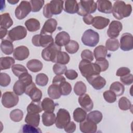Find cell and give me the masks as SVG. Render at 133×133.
I'll use <instances>...</instances> for the list:
<instances>
[{"label":"cell","mask_w":133,"mask_h":133,"mask_svg":"<svg viewBox=\"0 0 133 133\" xmlns=\"http://www.w3.org/2000/svg\"><path fill=\"white\" fill-rule=\"evenodd\" d=\"M23 116V113L22 110L20 109H15L10 113V119L15 122H19L21 121Z\"/></svg>","instance_id":"obj_45"},{"label":"cell","mask_w":133,"mask_h":133,"mask_svg":"<svg viewBox=\"0 0 133 133\" xmlns=\"http://www.w3.org/2000/svg\"><path fill=\"white\" fill-rule=\"evenodd\" d=\"M87 116V113L85 110L81 108H77L73 112L74 120L78 123L84 121Z\"/></svg>","instance_id":"obj_36"},{"label":"cell","mask_w":133,"mask_h":133,"mask_svg":"<svg viewBox=\"0 0 133 133\" xmlns=\"http://www.w3.org/2000/svg\"><path fill=\"white\" fill-rule=\"evenodd\" d=\"M43 110L46 112H54L56 104L54 101L49 98H44L41 102Z\"/></svg>","instance_id":"obj_26"},{"label":"cell","mask_w":133,"mask_h":133,"mask_svg":"<svg viewBox=\"0 0 133 133\" xmlns=\"http://www.w3.org/2000/svg\"><path fill=\"white\" fill-rule=\"evenodd\" d=\"M52 70L56 75H62L66 71L67 67L65 65L56 63L53 65Z\"/></svg>","instance_id":"obj_51"},{"label":"cell","mask_w":133,"mask_h":133,"mask_svg":"<svg viewBox=\"0 0 133 133\" xmlns=\"http://www.w3.org/2000/svg\"><path fill=\"white\" fill-rule=\"evenodd\" d=\"M59 86L61 95L67 96L69 95L72 91L71 84L65 81L60 83L59 84Z\"/></svg>","instance_id":"obj_43"},{"label":"cell","mask_w":133,"mask_h":133,"mask_svg":"<svg viewBox=\"0 0 133 133\" xmlns=\"http://www.w3.org/2000/svg\"><path fill=\"white\" fill-rule=\"evenodd\" d=\"M120 81L125 85H131L133 82V76L131 74H128L127 75L120 77Z\"/></svg>","instance_id":"obj_54"},{"label":"cell","mask_w":133,"mask_h":133,"mask_svg":"<svg viewBox=\"0 0 133 133\" xmlns=\"http://www.w3.org/2000/svg\"><path fill=\"white\" fill-rule=\"evenodd\" d=\"M78 101L81 107L86 111H90L94 107L93 102L88 94H84L79 96Z\"/></svg>","instance_id":"obj_19"},{"label":"cell","mask_w":133,"mask_h":133,"mask_svg":"<svg viewBox=\"0 0 133 133\" xmlns=\"http://www.w3.org/2000/svg\"><path fill=\"white\" fill-rule=\"evenodd\" d=\"M88 82L96 90L101 89L106 84L105 79L99 75H96L86 78Z\"/></svg>","instance_id":"obj_15"},{"label":"cell","mask_w":133,"mask_h":133,"mask_svg":"<svg viewBox=\"0 0 133 133\" xmlns=\"http://www.w3.org/2000/svg\"><path fill=\"white\" fill-rule=\"evenodd\" d=\"M76 124L72 121H70L68 125L64 128L65 132L68 133H72L75 131L76 130Z\"/></svg>","instance_id":"obj_58"},{"label":"cell","mask_w":133,"mask_h":133,"mask_svg":"<svg viewBox=\"0 0 133 133\" xmlns=\"http://www.w3.org/2000/svg\"><path fill=\"white\" fill-rule=\"evenodd\" d=\"M86 86L82 81L77 82L74 87V91L77 96L84 95L86 92Z\"/></svg>","instance_id":"obj_42"},{"label":"cell","mask_w":133,"mask_h":133,"mask_svg":"<svg viewBox=\"0 0 133 133\" xmlns=\"http://www.w3.org/2000/svg\"><path fill=\"white\" fill-rule=\"evenodd\" d=\"M35 82L38 85L40 86H45L48 82V77L44 73H39L36 75Z\"/></svg>","instance_id":"obj_47"},{"label":"cell","mask_w":133,"mask_h":133,"mask_svg":"<svg viewBox=\"0 0 133 133\" xmlns=\"http://www.w3.org/2000/svg\"><path fill=\"white\" fill-rule=\"evenodd\" d=\"M22 132L31 133H41V130L37 127H35L30 124H25L22 127Z\"/></svg>","instance_id":"obj_49"},{"label":"cell","mask_w":133,"mask_h":133,"mask_svg":"<svg viewBox=\"0 0 133 133\" xmlns=\"http://www.w3.org/2000/svg\"><path fill=\"white\" fill-rule=\"evenodd\" d=\"M61 47L56 44L54 43L52 45L45 48L42 52V57L44 60L51 61L54 62L56 56L58 52L61 51Z\"/></svg>","instance_id":"obj_8"},{"label":"cell","mask_w":133,"mask_h":133,"mask_svg":"<svg viewBox=\"0 0 133 133\" xmlns=\"http://www.w3.org/2000/svg\"><path fill=\"white\" fill-rule=\"evenodd\" d=\"M1 49L4 54L11 55L14 51L12 42L8 39L2 40L1 44Z\"/></svg>","instance_id":"obj_30"},{"label":"cell","mask_w":133,"mask_h":133,"mask_svg":"<svg viewBox=\"0 0 133 133\" xmlns=\"http://www.w3.org/2000/svg\"><path fill=\"white\" fill-rule=\"evenodd\" d=\"M65 77L61 75H57L55 76L52 79V84H56L59 85L61 82L65 81Z\"/></svg>","instance_id":"obj_59"},{"label":"cell","mask_w":133,"mask_h":133,"mask_svg":"<svg viewBox=\"0 0 133 133\" xmlns=\"http://www.w3.org/2000/svg\"><path fill=\"white\" fill-rule=\"evenodd\" d=\"M32 11V8L30 2L22 1L16 7L15 11L16 18L21 20L25 18Z\"/></svg>","instance_id":"obj_11"},{"label":"cell","mask_w":133,"mask_h":133,"mask_svg":"<svg viewBox=\"0 0 133 133\" xmlns=\"http://www.w3.org/2000/svg\"><path fill=\"white\" fill-rule=\"evenodd\" d=\"M25 93L28 95L34 102H39L42 97V92L40 89L37 88L35 84L33 82L28 86L25 90Z\"/></svg>","instance_id":"obj_12"},{"label":"cell","mask_w":133,"mask_h":133,"mask_svg":"<svg viewBox=\"0 0 133 133\" xmlns=\"http://www.w3.org/2000/svg\"><path fill=\"white\" fill-rule=\"evenodd\" d=\"M123 29V25L121 22L118 21H112L107 30V35L111 38L117 37Z\"/></svg>","instance_id":"obj_14"},{"label":"cell","mask_w":133,"mask_h":133,"mask_svg":"<svg viewBox=\"0 0 133 133\" xmlns=\"http://www.w3.org/2000/svg\"><path fill=\"white\" fill-rule=\"evenodd\" d=\"M78 68L82 76L86 78L94 75H99L101 72L98 64L85 60H82L80 61Z\"/></svg>","instance_id":"obj_2"},{"label":"cell","mask_w":133,"mask_h":133,"mask_svg":"<svg viewBox=\"0 0 133 133\" xmlns=\"http://www.w3.org/2000/svg\"><path fill=\"white\" fill-rule=\"evenodd\" d=\"M26 29L30 32H35L40 29L41 25L39 21L35 18H30L25 22Z\"/></svg>","instance_id":"obj_28"},{"label":"cell","mask_w":133,"mask_h":133,"mask_svg":"<svg viewBox=\"0 0 133 133\" xmlns=\"http://www.w3.org/2000/svg\"><path fill=\"white\" fill-rule=\"evenodd\" d=\"M64 11L71 14L77 13L78 10V5L75 0H68L64 1Z\"/></svg>","instance_id":"obj_23"},{"label":"cell","mask_w":133,"mask_h":133,"mask_svg":"<svg viewBox=\"0 0 133 133\" xmlns=\"http://www.w3.org/2000/svg\"><path fill=\"white\" fill-rule=\"evenodd\" d=\"M110 90L115 93L116 96H122L125 91L124 86L119 82H113L110 87Z\"/></svg>","instance_id":"obj_37"},{"label":"cell","mask_w":133,"mask_h":133,"mask_svg":"<svg viewBox=\"0 0 133 133\" xmlns=\"http://www.w3.org/2000/svg\"><path fill=\"white\" fill-rule=\"evenodd\" d=\"M27 31L25 27L22 25H18L14 27L8 32V38L11 41L22 39L25 37Z\"/></svg>","instance_id":"obj_10"},{"label":"cell","mask_w":133,"mask_h":133,"mask_svg":"<svg viewBox=\"0 0 133 133\" xmlns=\"http://www.w3.org/2000/svg\"><path fill=\"white\" fill-rule=\"evenodd\" d=\"M86 118L97 124L101 121L102 119V114L99 111H93L87 115Z\"/></svg>","instance_id":"obj_38"},{"label":"cell","mask_w":133,"mask_h":133,"mask_svg":"<svg viewBox=\"0 0 133 133\" xmlns=\"http://www.w3.org/2000/svg\"><path fill=\"white\" fill-rule=\"evenodd\" d=\"M104 100L109 103H113L116 100V96L111 90H106L103 94Z\"/></svg>","instance_id":"obj_50"},{"label":"cell","mask_w":133,"mask_h":133,"mask_svg":"<svg viewBox=\"0 0 133 133\" xmlns=\"http://www.w3.org/2000/svg\"><path fill=\"white\" fill-rule=\"evenodd\" d=\"M63 1H51L43 8V15L47 18H50L54 15L61 14L63 9Z\"/></svg>","instance_id":"obj_3"},{"label":"cell","mask_w":133,"mask_h":133,"mask_svg":"<svg viewBox=\"0 0 133 133\" xmlns=\"http://www.w3.org/2000/svg\"><path fill=\"white\" fill-rule=\"evenodd\" d=\"M8 2L9 3L12 4V5H15L16 3H17L18 2H19V1L18 0H17V1H16V0H8Z\"/></svg>","instance_id":"obj_62"},{"label":"cell","mask_w":133,"mask_h":133,"mask_svg":"<svg viewBox=\"0 0 133 133\" xmlns=\"http://www.w3.org/2000/svg\"><path fill=\"white\" fill-rule=\"evenodd\" d=\"M96 63L98 64V65L100 66L101 69V71L102 72L106 71L108 68H109V62L105 58L101 60H96L95 62Z\"/></svg>","instance_id":"obj_55"},{"label":"cell","mask_w":133,"mask_h":133,"mask_svg":"<svg viewBox=\"0 0 133 133\" xmlns=\"http://www.w3.org/2000/svg\"><path fill=\"white\" fill-rule=\"evenodd\" d=\"M107 49L103 45L96 47L94 50V55L96 60L105 59L107 55Z\"/></svg>","instance_id":"obj_33"},{"label":"cell","mask_w":133,"mask_h":133,"mask_svg":"<svg viewBox=\"0 0 133 133\" xmlns=\"http://www.w3.org/2000/svg\"><path fill=\"white\" fill-rule=\"evenodd\" d=\"M80 130L84 133H94L97 129V124L91 121L86 119L80 123Z\"/></svg>","instance_id":"obj_17"},{"label":"cell","mask_w":133,"mask_h":133,"mask_svg":"<svg viewBox=\"0 0 133 133\" xmlns=\"http://www.w3.org/2000/svg\"><path fill=\"white\" fill-rule=\"evenodd\" d=\"M132 11V7L130 4H126L124 1H116L112 7V13L115 18L121 20L125 17H129Z\"/></svg>","instance_id":"obj_1"},{"label":"cell","mask_w":133,"mask_h":133,"mask_svg":"<svg viewBox=\"0 0 133 133\" xmlns=\"http://www.w3.org/2000/svg\"><path fill=\"white\" fill-rule=\"evenodd\" d=\"M55 44L59 46H65L70 41V37L68 33L65 31H61L58 33L55 37Z\"/></svg>","instance_id":"obj_21"},{"label":"cell","mask_w":133,"mask_h":133,"mask_svg":"<svg viewBox=\"0 0 133 133\" xmlns=\"http://www.w3.org/2000/svg\"><path fill=\"white\" fill-rule=\"evenodd\" d=\"M96 3L99 11L105 14L112 13V5L110 1L107 0H98L97 1Z\"/></svg>","instance_id":"obj_20"},{"label":"cell","mask_w":133,"mask_h":133,"mask_svg":"<svg viewBox=\"0 0 133 133\" xmlns=\"http://www.w3.org/2000/svg\"><path fill=\"white\" fill-rule=\"evenodd\" d=\"M82 41L86 46L94 47L97 45L99 41V34L91 29H88L83 33Z\"/></svg>","instance_id":"obj_5"},{"label":"cell","mask_w":133,"mask_h":133,"mask_svg":"<svg viewBox=\"0 0 133 133\" xmlns=\"http://www.w3.org/2000/svg\"><path fill=\"white\" fill-rule=\"evenodd\" d=\"M18 95L12 91H6L2 96V103L6 108H11L16 106L19 102Z\"/></svg>","instance_id":"obj_9"},{"label":"cell","mask_w":133,"mask_h":133,"mask_svg":"<svg viewBox=\"0 0 133 133\" xmlns=\"http://www.w3.org/2000/svg\"><path fill=\"white\" fill-rule=\"evenodd\" d=\"M11 70L15 75L18 77H19L23 73L28 72V70L25 66L20 64H16L12 65Z\"/></svg>","instance_id":"obj_44"},{"label":"cell","mask_w":133,"mask_h":133,"mask_svg":"<svg viewBox=\"0 0 133 133\" xmlns=\"http://www.w3.org/2000/svg\"><path fill=\"white\" fill-rule=\"evenodd\" d=\"M57 26V21L54 18H50L44 23L42 29L41 30L40 34L47 35L51 34L55 31Z\"/></svg>","instance_id":"obj_16"},{"label":"cell","mask_w":133,"mask_h":133,"mask_svg":"<svg viewBox=\"0 0 133 133\" xmlns=\"http://www.w3.org/2000/svg\"><path fill=\"white\" fill-rule=\"evenodd\" d=\"M119 46L118 40L116 38H109L105 43V48L107 50L111 51L117 50Z\"/></svg>","instance_id":"obj_40"},{"label":"cell","mask_w":133,"mask_h":133,"mask_svg":"<svg viewBox=\"0 0 133 133\" xmlns=\"http://www.w3.org/2000/svg\"><path fill=\"white\" fill-rule=\"evenodd\" d=\"M69 55L64 51H60L57 54L54 62L65 65L70 61Z\"/></svg>","instance_id":"obj_35"},{"label":"cell","mask_w":133,"mask_h":133,"mask_svg":"<svg viewBox=\"0 0 133 133\" xmlns=\"http://www.w3.org/2000/svg\"><path fill=\"white\" fill-rule=\"evenodd\" d=\"M79 46L78 43L74 40H70V42L65 46L66 51L71 54L76 53L79 49Z\"/></svg>","instance_id":"obj_41"},{"label":"cell","mask_w":133,"mask_h":133,"mask_svg":"<svg viewBox=\"0 0 133 133\" xmlns=\"http://www.w3.org/2000/svg\"><path fill=\"white\" fill-rule=\"evenodd\" d=\"M110 23V20L101 16H96L94 17L92 26L98 30H102L107 27Z\"/></svg>","instance_id":"obj_22"},{"label":"cell","mask_w":133,"mask_h":133,"mask_svg":"<svg viewBox=\"0 0 133 133\" xmlns=\"http://www.w3.org/2000/svg\"><path fill=\"white\" fill-rule=\"evenodd\" d=\"M25 122L28 124L38 127L40 121V115L39 113H28L25 118Z\"/></svg>","instance_id":"obj_25"},{"label":"cell","mask_w":133,"mask_h":133,"mask_svg":"<svg viewBox=\"0 0 133 133\" xmlns=\"http://www.w3.org/2000/svg\"><path fill=\"white\" fill-rule=\"evenodd\" d=\"M29 85L22 80L19 79L15 82L13 87V90L16 95L20 96L25 92L26 88Z\"/></svg>","instance_id":"obj_29"},{"label":"cell","mask_w":133,"mask_h":133,"mask_svg":"<svg viewBox=\"0 0 133 133\" xmlns=\"http://www.w3.org/2000/svg\"><path fill=\"white\" fill-rule=\"evenodd\" d=\"M78 5V10L77 14L83 17L94 13L97 7V3L94 1H81Z\"/></svg>","instance_id":"obj_4"},{"label":"cell","mask_w":133,"mask_h":133,"mask_svg":"<svg viewBox=\"0 0 133 133\" xmlns=\"http://www.w3.org/2000/svg\"><path fill=\"white\" fill-rule=\"evenodd\" d=\"M64 74L66 77L70 80H74L78 76L77 73L73 70H66Z\"/></svg>","instance_id":"obj_56"},{"label":"cell","mask_w":133,"mask_h":133,"mask_svg":"<svg viewBox=\"0 0 133 133\" xmlns=\"http://www.w3.org/2000/svg\"><path fill=\"white\" fill-rule=\"evenodd\" d=\"M29 55V50L25 46H20L16 47L14 49L13 53L15 59L19 61H22L26 59Z\"/></svg>","instance_id":"obj_18"},{"label":"cell","mask_w":133,"mask_h":133,"mask_svg":"<svg viewBox=\"0 0 133 133\" xmlns=\"http://www.w3.org/2000/svg\"><path fill=\"white\" fill-rule=\"evenodd\" d=\"M82 60H85L91 62L94 60V56L91 51L89 49H85L81 53Z\"/></svg>","instance_id":"obj_53"},{"label":"cell","mask_w":133,"mask_h":133,"mask_svg":"<svg viewBox=\"0 0 133 133\" xmlns=\"http://www.w3.org/2000/svg\"><path fill=\"white\" fill-rule=\"evenodd\" d=\"M11 79L9 75L5 73H1L0 74V85L2 87L8 86L10 83Z\"/></svg>","instance_id":"obj_52"},{"label":"cell","mask_w":133,"mask_h":133,"mask_svg":"<svg viewBox=\"0 0 133 133\" xmlns=\"http://www.w3.org/2000/svg\"><path fill=\"white\" fill-rule=\"evenodd\" d=\"M28 69L31 72H37L43 68V63L37 59H31L26 63Z\"/></svg>","instance_id":"obj_24"},{"label":"cell","mask_w":133,"mask_h":133,"mask_svg":"<svg viewBox=\"0 0 133 133\" xmlns=\"http://www.w3.org/2000/svg\"><path fill=\"white\" fill-rule=\"evenodd\" d=\"M0 33H1V39H2L7 34V30L5 28H0Z\"/></svg>","instance_id":"obj_61"},{"label":"cell","mask_w":133,"mask_h":133,"mask_svg":"<svg viewBox=\"0 0 133 133\" xmlns=\"http://www.w3.org/2000/svg\"><path fill=\"white\" fill-rule=\"evenodd\" d=\"M32 43L35 46H41L45 48L47 47L54 43L52 36L49 34L35 35L32 38Z\"/></svg>","instance_id":"obj_6"},{"label":"cell","mask_w":133,"mask_h":133,"mask_svg":"<svg viewBox=\"0 0 133 133\" xmlns=\"http://www.w3.org/2000/svg\"><path fill=\"white\" fill-rule=\"evenodd\" d=\"M71 121V116L69 112L64 109H60L56 117L55 124L59 129L64 128Z\"/></svg>","instance_id":"obj_7"},{"label":"cell","mask_w":133,"mask_h":133,"mask_svg":"<svg viewBox=\"0 0 133 133\" xmlns=\"http://www.w3.org/2000/svg\"><path fill=\"white\" fill-rule=\"evenodd\" d=\"M118 107L121 110L123 111H126L130 109L131 103L126 97H122L119 99Z\"/></svg>","instance_id":"obj_46"},{"label":"cell","mask_w":133,"mask_h":133,"mask_svg":"<svg viewBox=\"0 0 133 133\" xmlns=\"http://www.w3.org/2000/svg\"><path fill=\"white\" fill-rule=\"evenodd\" d=\"M130 73V70L129 68L126 67H121L119 68L116 73V75L118 76H122Z\"/></svg>","instance_id":"obj_57"},{"label":"cell","mask_w":133,"mask_h":133,"mask_svg":"<svg viewBox=\"0 0 133 133\" xmlns=\"http://www.w3.org/2000/svg\"><path fill=\"white\" fill-rule=\"evenodd\" d=\"M121 49L123 51H129L133 49V36L131 33H123L120 38Z\"/></svg>","instance_id":"obj_13"},{"label":"cell","mask_w":133,"mask_h":133,"mask_svg":"<svg viewBox=\"0 0 133 133\" xmlns=\"http://www.w3.org/2000/svg\"><path fill=\"white\" fill-rule=\"evenodd\" d=\"M43 111L41 103L32 101L27 107V112L29 113H39Z\"/></svg>","instance_id":"obj_39"},{"label":"cell","mask_w":133,"mask_h":133,"mask_svg":"<svg viewBox=\"0 0 133 133\" xmlns=\"http://www.w3.org/2000/svg\"><path fill=\"white\" fill-rule=\"evenodd\" d=\"M13 24V21L11 19L9 14L4 13L1 15V28L8 29Z\"/></svg>","instance_id":"obj_34"},{"label":"cell","mask_w":133,"mask_h":133,"mask_svg":"<svg viewBox=\"0 0 133 133\" xmlns=\"http://www.w3.org/2000/svg\"><path fill=\"white\" fill-rule=\"evenodd\" d=\"M47 92L50 98L52 99H59L61 95L59 85L56 84H52L49 86Z\"/></svg>","instance_id":"obj_31"},{"label":"cell","mask_w":133,"mask_h":133,"mask_svg":"<svg viewBox=\"0 0 133 133\" xmlns=\"http://www.w3.org/2000/svg\"><path fill=\"white\" fill-rule=\"evenodd\" d=\"M83 19L84 22L86 24H87L88 25H90V24H92V23L94 17L91 15H87L86 16H84Z\"/></svg>","instance_id":"obj_60"},{"label":"cell","mask_w":133,"mask_h":133,"mask_svg":"<svg viewBox=\"0 0 133 133\" xmlns=\"http://www.w3.org/2000/svg\"><path fill=\"white\" fill-rule=\"evenodd\" d=\"M15 63V59L11 57H1L0 58L1 70H6L10 69Z\"/></svg>","instance_id":"obj_32"},{"label":"cell","mask_w":133,"mask_h":133,"mask_svg":"<svg viewBox=\"0 0 133 133\" xmlns=\"http://www.w3.org/2000/svg\"><path fill=\"white\" fill-rule=\"evenodd\" d=\"M42 122L45 126H52L56 120L55 114L53 112H45L42 116Z\"/></svg>","instance_id":"obj_27"},{"label":"cell","mask_w":133,"mask_h":133,"mask_svg":"<svg viewBox=\"0 0 133 133\" xmlns=\"http://www.w3.org/2000/svg\"><path fill=\"white\" fill-rule=\"evenodd\" d=\"M30 3L32 8V11L35 12L39 11L41 9L45 2L43 0H31Z\"/></svg>","instance_id":"obj_48"}]
</instances>
